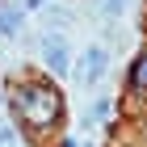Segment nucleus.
Here are the masks:
<instances>
[{"mask_svg": "<svg viewBox=\"0 0 147 147\" xmlns=\"http://www.w3.org/2000/svg\"><path fill=\"white\" fill-rule=\"evenodd\" d=\"M17 113L30 126H51L59 118V92L46 88V84H25L17 92Z\"/></svg>", "mask_w": 147, "mask_h": 147, "instance_id": "1", "label": "nucleus"}, {"mask_svg": "<svg viewBox=\"0 0 147 147\" xmlns=\"http://www.w3.org/2000/svg\"><path fill=\"white\" fill-rule=\"evenodd\" d=\"M105 71H109V51H105V46H88L84 59H80V80L92 88V84H101Z\"/></svg>", "mask_w": 147, "mask_h": 147, "instance_id": "2", "label": "nucleus"}, {"mask_svg": "<svg viewBox=\"0 0 147 147\" xmlns=\"http://www.w3.org/2000/svg\"><path fill=\"white\" fill-rule=\"evenodd\" d=\"M42 59L51 63V71H55V76H63V71H67V42L46 34V38H42Z\"/></svg>", "mask_w": 147, "mask_h": 147, "instance_id": "3", "label": "nucleus"}, {"mask_svg": "<svg viewBox=\"0 0 147 147\" xmlns=\"http://www.w3.org/2000/svg\"><path fill=\"white\" fill-rule=\"evenodd\" d=\"M21 21H25V13L17 9H0V34H17V30H21Z\"/></svg>", "mask_w": 147, "mask_h": 147, "instance_id": "4", "label": "nucleus"}, {"mask_svg": "<svg viewBox=\"0 0 147 147\" xmlns=\"http://www.w3.org/2000/svg\"><path fill=\"white\" fill-rule=\"evenodd\" d=\"M130 88H147V55L135 59V71H130Z\"/></svg>", "mask_w": 147, "mask_h": 147, "instance_id": "5", "label": "nucleus"}, {"mask_svg": "<svg viewBox=\"0 0 147 147\" xmlns=\"http://www.w3.org/2000/svg\"><path fill=\"white\" fill-rule=\"evenodd\" d=\"M67 21H71V13H67V9H46V25H55V30H63Z\"/></svg>", "mask_w": 147, "mask_h": 147, "instance_id": "6", "label": "nucleus"}, {"mask_svg": "<svg viewBox=\"0 0 147 147\" xmlns=\"http://www.w3.org/2000/svg\"><path fill=\"white\" fill-rule=\"evenodd\" d=\"M0 147H17V130L9 122H0Z\"/></svg>", "mask_w": 147, "mask_h": 147, "instance_id": "7", "label": "nucleus"}, {"mask_svg": "<svg viewBox=\"0 0 147 147\" xmlns=\"http://www.w3.org/2000/svg\"><path fill=\"white\" fill-rule=\"evenodd\" d=\"M126 9V0H101V13L105 17H113V13H122Z\"/></svg>", "mask_w": 147, "mask_h": 147, "instance_id": "8", "label": "nucleus"}, {"mask_svg": "<svg viewBox=\"0 0 147 147\" xmlns=\"http://www.w3.org/2000/svg\"><path fill=\"white\" fill-rule=\"evenodd\" d=\"M92 118H109V101H105V97L92 105Z\"/></svg>", "mask_w": 147, "mask_h": 147, "instance_id": "9", "label": "nucleus"}]
</instances>
